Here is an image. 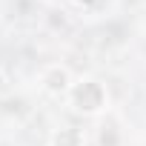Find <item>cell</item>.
<instances>
[{
  "label": "cell",
  "mask_w": 146,
  "mask_h": 146,
  "mask_svg": "<svg viewBox=\"0 0 146 146\" xmlns=\"http://www.w3.org/2000/svg\"><path fill=\"white\" fill-rule=\"evenodd\" d=\"M78 3H89V0H78Z\"/></svg>",
  "instance_id": "4"
},
{
  "label": "cell",
  "mask_w": 146,
  "mask_h": 146,
  "mask_svg": "<svg viewBox=\"0 0 146 146\" xmlns=\"http://www.w3.org/2000/svg\"><path fill=\"white\" fill-rule=\"evenodd\" d=\"M72 103H75L80 112H98L103 103H106V92H103V86L100 83H95V80H83V83H78L75 89H72Z\"/></svg>",
  "instance_id": "1"
},
{
  "label": "cell",
  "mask_w": 146,
  "mask_h": 146,
  "mask_svg": "<svg viewBox=\"0 0 146 146\" xmlns=\"http://www.w3.org/2000/svg\"><path fill=\"white\" fill-rule=\"evenodd\" d=\"M43 86H46L52 95L66 92V89H69V72H66L63 66H49V69L43 72Z\"/></svg>",
  "instance_id": "2"
},
{
  "label": "cell",
  "mask_w": 146,
  "mask_h": 146,
  "mask_svg": "<svg viewBox=\"0 0 146 146\" xmlns=\"http://www.w3.org/2000/svg\"><path fill=\"white\" fill-rule=\"evenodd\" d=\"M52 146H83V132L80 129H60L54 135Z\"/></svg>",
  "instance_id": "3"
}]
</instances>
